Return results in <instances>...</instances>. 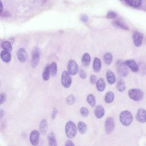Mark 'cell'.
Returning a JSON list of instances; mask_svg holds the SVG:
<instances>
[{"label": "cell", "mask_w": 146, "mask_h": 146, "mask_svg": "<svg viewBox=\"0 0 146 146\" xmlns=\"http://www.w3.org/2000/svg\"><path fill=\"white\" fill-rule=\"evenodd\" d=\"M112 23L114 26H115L116 27H119L124 29V30H128V27L120 21H118V20L115 21Z\"/></svg>", "instance_id": "obj_30"}, {"label": "cell", "mask_w": 146, "mask_h": 146, "mask_svg": "<svg viewBox=\"0 0 146 146\" xmlns=\"http://www.w3.org/2000/svg\"><path fill=\"white\" fill-rule=\"evenodd\" d=\"M67 70L68 72L72 75H76L79 71V66L76 62L72 59H70L67 64Z\"/></svg>", "instance_id": "obj_7"}, {"label": "cell", "mask_w": 146, "mask_h": 146, "mask_svg": "<svg viewBox=\"0 0 146 146\" xmlns=\"http://www.w3.org/2000/svg\"><path fill=\"white\" fill-rule=\"evenodd\" d=\"M40 50L38 47H35L31 52V66L35 68L39 63L40 59Z\"/></svg>", "instance_id": "obj_5"}, {"label": "cell", "mask_w": 146, "mask_h": 146, "mask_svg": "<svg viewBox=\"0 0 146 146\" xmlns=\"http://www.w3.org/2000/svg\"><path fill=\"white\" fill-rule=\"evenodd\" d=\"M128 95L129 98L134 101L138 102L141 100L143 98V92L140 89L132 88L128 91Z\"/></svg>", "instance_id": "obj_3"}, {"label": "cell", "mask_w": 146, "mask_h": 146, "mask_svg": "<svg viewBox=\"0 0 146 146\" xmlns=\"http://www.w3.org/2000/svg\"><path fill=\"white\" fill-rule=\"evenodd\" d=\"M143 39V34L139 31H135L133 34V41L135 46L139 47L141 45Z\"/></svg>", "instance_id": "obj_9"}, {"label": "cell", "mask_w": 146, "mask_h": 146, "mask_svg": "<svg viewBox=\"0 0 146 146\" xmlns=\"http://www.w3.org/2000/svg\"><path fill=\"white\" fill-rule=\"evenodd\" d=\"M105 113V111L104 107L101 105H98L96 107L94 110V114L95 116L98 119H101L103 117Z\"/></svg>", "instance_id": "obj_13"}, {"label": "cell", "mask_w": 146, "mask_h": 146, "mask_svg": "<svg viewBox=\"0 0 146 146\" xmlns=\"http://www.w3.org/2000/svg\"><path fill=\"white\" fill-rule=\"evenodd\" d=\"M50 75L51 76L54 77L56 76L57 73V64L56 62H52L50 64Z\"/></svg>", "instance_id": "obj_25"}, {"label": "cell", "mask_w": 146, "mask_h": 146, "mask_svg": "<svg viewBox=\"0 0 146 146\" xmlns=\"http://www.w3.org/2000/svg\"><path fill=\"white\" fill-rule=\"evenodd\" d=\"M119 119L121 123L124 126L129 125L133 120L132 113L128 111H122L119 116Z\"/></svg>", "instance_id": "obj_2"}, {"label": "cell", "mask_w": 146, "mask_h": 146, "mask_svg": "<svg viewBox=\"0 0 146 146\" xmlns=\"http://www.w3.org/2000/svg\"><path fill=\"white\" fill-rule=\"evenodd\" d=\"M90 82L91 84H96V82H97V78H96V76L95 75H91L90 76Z\"/></svg>", "instance_id": "obj_37"}, {"label": "cell", "mask_w": 146, "mask_h": 146, "mask_svg": "<svg viewBox=\"0 0 146 146\" xmlns=\"http://www.w3.org/2000/svg\"><path fill=\"white\" fill-rule=\"evenodd\" d=\"M48 129V123L46 119H44L42 120L39 124V131L42 135L46 133Z\"/></svg>", "instance_id": "obj_16"}, {"label": "cell", "mask_w": 146, "mask_h": 146, "mask_svg": "<svg viewBox=\"0 0 146 146\" xmlns=\"http://www.w3.org/2000/svg\"><path fill=\"white\" fill-rule=\"evenodd\" d=\"M127 66L125 62H123L121 60H118L116 63L117 71L119 75L121 76H126L128 74V70Z\"/></svg>", "instance_id": "obj_6"}, {"label": "cell", "mask_w": 146, "mask_h": 146, "mask_svg": "<svg viewBox=\"0 0 146 146\" xmlns=\"http://www.w3.org/2000/svg\"><path fill=\"white\" fill-rule=\"evenodd\" d=\"M116 87L119 91L123 92L125 89V84L124 81L121 79H120L119 80H118Z\"/></svg>", "instance_id": "obj_26"}, {"label": "cell", "mask_w": 146, "mask_h": 146, "mask_svg": "<svg viewBox=\"0 0 146 146\" xmlns=\"http://www.w3.org/2000/svg\"><path fill=\"white\" fill-rule=\"evenodd\" d=\"M66 102L69 105H72L75 102V98L73 95H69L67 99H66Z\"/></svg>", "instance_id": "obj_32"}, {"label": "cell", "mask_w": 146, "mask_h": 146, "mask_svg": "<svg viewBox=\"0 0 146 146\" xmlns=\"http://www.w3.org/2000/svg\"><path fill=\"white\" fill-rule=\"evenodd\" d=\"M68 71H63L61 76V83L64 88H69L71 84L72 79Z\"/></svg>", "instance_id": "obj_4"}, {"label": "cell", "mask_w": 146, "mask_h": 146, "mask_svg": "<svg viewBox=\"0 0 146 146\" xmlns=\"http://www.w3.org/2000/svg\"><path fill=\"white\" fill-rule=\"evenodd\" d=\"M87 101L88 103V104L91 106V107H94L95 106L96 103V100H95V98L94 95L92 94H89L87 96Z\"/></svg>", "instance_id": "obj_31"}, {"label": "cell", "mask_w": 146, "mask_h": 146, "mask_svg": "<svg viewBox=\"0 0 146 146\" xmlns=\"http://www.w3.org/2000/svg\"><path fill=\"white\" fill-rule=\"evenodd\" d=\"M90 62H91L90 55L87 52L84 53L83 55L82 58V63L83 65L85 67H87L90 64Z\"/></svg>", "instance_id": "obj_20"}, {"label": "cell", "mask_w": 146, "mask_h": 146, "mask_svg": "<svg viewBox=\"0 0 146 146\" xmlns=\"http://www.w3.org/2000/svg\"><path fill=\"white\" fill-rule=\"evenodd\" d=\"M47 140H48V145H49L56 146L57 145L55 135L54 134L53 132H51V133H50L48 135Z\"/></svg>", "instance_id": "obj_22"}, {"label": "cell", "mask_w": 146, "mask_h": 146, "mask_svg": "<svg viewBox=\"0 0 146 146\" xmlns=\"http://www.w3.org/2000/svg\"><path fill=\"white\" fill-rule=\"evenodd\" d=\"M102 67L101 60L98 58H95L93 62V70L94 72H98L100 71Z\"/></svg>", "instance_id": "obj_18"}, {"label": "cell", "mask_w": 146, "mask_h": 146, "mask_svg": "<svg viewBox=\"0 0 146 146\" xmlns=\"http://www.w3.org/2000/svg\"><path fill=\"white\" fill-rule=\"evenodd\" d=\"M125 63L126 65L133 71V72H137L139 70V67L136 62L132 59H128L125 60Z\"/></svg>", "instance_id": "obj_14"}, {"label": "cell", "mask_w": 146, "mask_h": 146, "mask_svg": "<svg viewBox=\"0 0 146 146\" xmlns=\"http://www.w3.org/2000/svg\"><path fill=\"white\" fill-rule=\"evenodd\" d=\"M3 111L1 109L0 110V118L1 119L3 117Z\"/></svg>", "instance_id": "obj_41"}, {"label": "cell", "mask_w": 146, "mask_h": 146, "mask_svg": "<svg viewBox=\"0 0 146 146\" xmlns=\"http://www.w3.org/2000/svg\"><path fill=\"white\" fill-rule=\"evenodd\" d=\"M50 64H47L43 71L42 73V78L44 80L47 81L50 79Z\"/></svg>", "instance_id": "obj_21"}, {"label": "cell", "mask_w": 146, "mask_h": 146, "mask_svg": "<svg viewBox=\"0 0 146 146\" xmlns=\"http://www.w3.org/2000/svg\"><path fill=\"white\" fill-rule=\"evenodd\" d=\"M79 76L80 77L83 79H84L86 78L87 76V72L84 70H80V71H79Z\"/></svg>", "instance_id": "obj_35"}, {"label": "cell", "mask_w": 146, "mask_h": 146, "mask_svg": "<svg viewBox=\"0 0 146 146\" xmlns=\"http://www.w3.org/2000/svg\"><path fill=\"white\" fill-rule=\"evenodd\" d=\"M66 146H73L74 145V143L71 140H67L65 143Z\"/></svg>", "instance_id": "obj_39"}, {"label": "cell", "mask_w": 146, "mask_h": 146, "mask_svg": "<svg viewBox=\"0 0 146 146\" xmlns=\"http://www.w3.org/2000/svg\"><path fill=\"white\" fill-rule=\"evenodd\" d=\"M17 55L18 59L19 60V62L22 63L25 62L28 58V54L26 51L23 48H20L18 50L17 52Z\"/></svg>", "instance_id": "obj_11"}, {"label": "cell", "mask_w": 146, "mask_h": 146, "mask_svg": "<svg viewBox=\"0 0 146 146\" xmlns=\"http://www.w3.org/2000/svg\"><path fill=\"white\" fill-rule=\"evenodd\" d=\"M80 114L84 117H86L89 115V111L86 107H82L80 110Z\"/></svg>", "instance_id": "obj_33"}, {"label": "cell", "mask_w": 146, "mask_h": 146, "mask_svg": "<svg viewBox=\"0 0 146 146\" xmlns=\"http://www.w3.org/2000/svg\"><path fill=\"white\" fill-rule=\"evenodd\" d=\"M106 78L109 84H112L116 82V76L114 73L110 70H108L106 72Z\"/></svg>", "instance_id": "obj_17"}, {"label": "cell", "mask_w": 146, "mask_h": 146, "mask_svg": "<svg viewBox=\"0 0 146 146\" xmlns=\"http://www.w3.org/2000/svg\"><path fill=\"white\" fill-rule=\"evenodd\" d=\"M6 100V95L5 93H1L0 94V104H3Z\"/></svg>", "instance_id": "obj_36"}, {"label": "cell", "mask_w": 146, "mask_h": 146, "mask_svg": "<svg viewBox=\"0 0 146 146\" xmlns=\"http://www.w3.org/2000/svg\"><path fill=\"white\" fill-rule=\"evenodd\" d=\"M78 129L79 132L81 134H84L87 130V127L86 124L83 121H79L78 124Z\"/></svg>", "instance_id": "obj_24"}, {"label": "cell", "mask_w": 146, "mask_h": 146, "mask_svg": "<svg viewBox=\"0 0 146 146\" xmlns=\"http://www.w3.org/2000/svg\"><path fill=\"white\" fill-rule=\"evenodd\" d=\"M80 19H81L82 21H83V22H87V20H88V17H87V16L83 15H82V16H81Z\"/></svg>", "instance_id": "obj_40"}, {"label": "cell", "mask_w": 146, "mask_h": 146, "mask_svg": "<svg viewBox=\"0 0 146 146\" xmlns=\"http://www.w3.org/2000/svg\"><path fill=\"white\" fill-rule=\"evenodd\" d=\"M115 95L114 94L112 91L107 92L104 96V101L107 103H111L114 100Z\"/></svg>", "instance_id": "obj_23"}, {"label": "cell", "mask_w": 146, "mask_h": 146, "mask_svg": "<svg viewBox=\"0 0 146 146\" xmlns=\"http://www.w3.org/2000/svg\"><path fill=\"white\" fill-rule=\"evenodd\" d=\"M115 128V121L112 117H108L107 118L105 124H104V128L105 131L107 133L109 134L111 133Z\"/></svg>", "instance_id": "obj_8"}, {"label": "cell", "mask_w": 146, "mask_h": 146, "mask_svg": "<svg viewBox=\"0 0 146 146\" xmlns=\"http://www.w3.org/2000/svg\"><path fill=\"white\" fill-rule=\"evenodd\" d=\"M40 132L37 130L33 131L30 135V141L33 145H36L39 143Z\"/></svg>", "instance_id": "obj_10"}, {"label": "cell", "mask_w": 146, "mask_h": 146, "mask_svg": "<svg viewBox=\"0 0 146 146\" xmlns=\"http://www.w3.org/2000/svg\"><path fill=\"white\" fill-rule=\"evenodd\" d=\"M1 47L5 50H7L9 51H11L12 50V46L10 42L7 41V40H5L3 41L1 43Z\"/></svg>", "instance_id": "obj_27"}, {"label": "cell", "mask_w": 146, "mask_h": 146, "mask_svg": "<svg viewBox=\"0 0 146 146\" xmlns=\"http://www.w3.org/2000/svg\"><path fill=\"white\" fill-rule=\"evenodd\" d=\"M117 16V14L116 13L113 12V11H109L107 14V18L108 19H112L115 18Z\"/></svg>", "instance_id": "obj_34"}, {"label": "cell", "mask_w": 146, "mask_h": 146, "mask_svg": "<svg viewBox=\"0 0 146 146\" xmlns=\"http://www.w3.org/2000/svg\"><path fill=\"white\" fill-rule=\"evenodd\" d=\"M103 58H104V60L105 63L109 65L111 63V62L112 61L113 56L111 52H106L104 54Z\"/></svg>", "instance_id": "obj_28"}, {"label": "cell", "mask_w": 146, "mask_h": 146, "mask_svg": "<svg viewBox=\"0 0 146 146\" xmlns=\"http://www.w3.org/2000/svg\"><path fill=\"white\" fill-rule=\"evenodd\" d=\"M136 119L140 123L146 122V111L143 108H140L136 114Z\"/></svg>", "instance_id": "obj_12"}, {"label": "cell", "mask_w": 146, "mask_h": 146, "mask_svg": "<svg viewBox=\"0 0 146 146\" xmlns=\"http://www.w3.org/2000/svg\"><path fill=\"white\" fill-rule=\"evenodd\" d=\"M1 58L2 61L6 63H8L11 60V55L10 52V51L7 50H3L1 52Z\"/></svg>", "instance_id": "obj_15"}, {"label": "cell", "mask_w": 146, "mask_h": 146, "mask_svg": "<svg viewBox=\"0 0 146 146\" xmlns=\"http://www.w3.org/2000/svg\"><path fill=\"white\" fill-rule=\"evenodd\" d=\"M65 132L67 136L70 139H72L76 136L77 133V127L73 121H69L66 124Z\"/></svg>", "instance_id": "obj_1"}, {"label": "cell", "mask_w": 146, "mask_h": 146, "mask_svg": "<svg viewBox=\"0 0 146 146\" xmlns=\"http://www.w3.org/2000/svg\"><path fill=\"white\" fill-rule=\"evenodd\" d=\"M57 113H58V110L56 108H53V110H52V115H51V117H52V119H55L56 116V115H57Z\"/></svg>", "instance_id": "obj_38"}, {"label": "cell", "mask_w": 146, "mask_h": 146, "mask_svg": "<svg viewBox=\"0 0 146 146\" xmlns=\"http://www.w3.org/2000/svg\"><path fill=\"white\" fill-rule=\"evenodd\" d=\"M142 0H127V3L132 7H137L141 4Z\"/></svg>", "instance_id": "obj_29"}, {"label": "cell", "mask_w": 146, "mask_h": 146, "mask_svg": "<svg viewBox=\"0 0 146 146\" xmlns=\"http://www.w3.org/2000/svg\"><path fill=\"white\" fill-rule=\"evenodd\" d=\"M96 87L99 91H103L106 88V82L104 80L103 78H99L96 82Z\"/></svg>", "instance_id": "obj_19"}]
</instances>
